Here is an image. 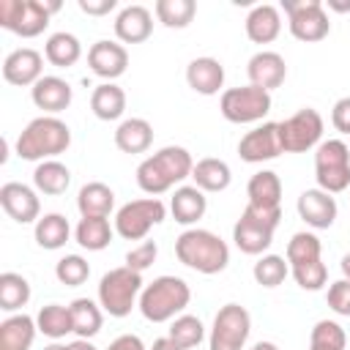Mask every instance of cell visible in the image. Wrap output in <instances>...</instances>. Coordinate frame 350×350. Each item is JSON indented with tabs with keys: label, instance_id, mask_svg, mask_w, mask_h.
Here are the masks:
<instances>
[{
	"label": "cell",
	"instance_id": "obj_22",
	"mask_svg": "<svg viewBox=\"0 0 350 350\" xmlns=\"http://www.w3.org/2000/svg\"><path fill=\"white\" fill-rule=\"evenodd\" d=\"M246 197L252 208L260 211H282V178L273 170H260L246 183Z\"/></svg>",
	"mask_w": 350,
	"mask_h": 350
},
{
	"label": "cell",
	"instance_id": "obj_40",
	"mask_svg": "<svg viewBox=\"0 0 350 350\" xmlns=\"http://www.w3.org/2000/svg\"><path fill=\"white\" fill-rule=\"evenodd\" d=\"M287 273H290V262H287V257H279V254H262L252 268L254 282L260 287H268V290L279 287L287 279Z\"/></svg>",
	"mask_w": 350,
	"mask_h": 350
},
{
	"label": "cell",
	"instance_id": "obj_26",
	"mask_svg": "<svg viewBox=\"0 0 350 350\" xmlns=\"http://www.w3.org/2000/svg\"><path fill=\"white\" fill-rule=\"evenodd\" d=\"M38 334L36 317L30 314H11L0 323V350H30Z\"/></svg>",
	"mask_w": 350,
	"mask_h": 350
},
{
	"label": "cell",
	"instance_id": "obj_19",
	"mask_svg": "<svg viewBox=\"0 0 350 350\" xmlns=\"http://www.w3.org/2000/svg\"><path fill=\"white\" fill-rule=\"evenodd\" d=\"M246 74H249V85L262 88V90L271 93L273 88H279V85L284 82V77H287V63H284V57H282L279 52H273V49H260L257 55L249 57Z\"/></svg>",
	"mask_w": 350,
	"mask_h": 350
},
{
	"label": "cell",
	"instance_id": "obj_53",
	"mask_svg": "<svg viewBox=\"0 0 350 350\" xmlns=\"http://www.w3.org/2000/svg\"><path fill=\"white\" fill-rule=\"evenodd\" d=\"M339 268H342V279H347V282H350V252H347V254L342 257Z\"/></svg>",
	"mask_w": 350,
	"mask_h": 350
},
{
	"label": "cell",
	"instance_id": "obj_27",
	"mask_svg": "<svg viewBox=\"0 0 350 350\" xmlns=\"http://www.w3.org/2000/svg\"><path fill=\"white\" fill-rule=\"evenodd\" d=\"M115 145L123 153H145L153 145V126L145 118H126L115 129Z\"/></svg>",
	"mask_w": 350,
	"mask_h": 350
},
{
	"label": "cell",
	"instance_id": "obj_20",
	"mask_svg": "<svg viewBox=\"0 0 350 350\" xmlns=\"http://www.w3.org/2000/svg\"><path fill=\"white\" fill-rule=\"evenodd\" d=\"M30 98L38 109H44L46 115H57L63 109H68L71 98H74V90L71 85L63 79V77H55V74H46L41 77L33 88H30Z\"/></svg>",
	"mask_w": 350,
	"mask_h": 350
},
{
	"label": "cell",
	"instance_id": "obj_6",
	"mask_svg": "<svg viewBox=\"0 0 350 350\" xmlns=\"http://www.w3.org/2000/svg\"><path fill=\"white\" fill-rule=\"evenodd\" d=\"M145 282L139 271H131L129 265L112 268L101 276L98 282V304L109 317H126L131 314L134 304H139V293H142Z\"/></svg>",
	"mask_w": 350,
	"mask_h": 350
},
{
	"label": "cell",
	"instance_id": "obj_51",
	"mask_svg": "<svg viewBox=\"0 0 350 350\" xmlns=\"http://www.w3.org/2000/svg\"><path fill=\"white\" fill-rule=\"evenodd\" d=\"M150 350H180V347H178L170 336H161V339H156V342H153V347H150Z\"/></svg>",
	"mask_w": 350,
	"mask_h": 350
},
{
	"label": "cell",
	"instance_id": "obj_34",
	"mask_svg": "<svg viewBox=\"0 0 350 350\" xmlns=\"http://www.w3.org/2000/svg\"><path fill=\"white\" fill-rule=\"evenodd\" d=\"M44 57L57 68H71L82 57V44L74 33H66V30L52 33L44 44Z\"/></svg>",
	"mask_w": 350,
	"mask_h": 350
},
{
	"label": "cell",
	"instance_id": "obj_1",
	"mask_svg": "<svg viewBox=\"0 0 350 350\" xmlns=\"http://www.w3.org/2000/svg\"><path fill=\"white\" fill-rule=\"evenodd\" d=\"M191 170H194L191 153L186 148H180V145H167V148H161L153 156L139 161L137 186L145 194L156 197V194L170 191L178 183H183L186 178H191Z\"/></svg>",
	"mask_w": 350,
	"mask_h": 350
},
{
	"label": "cell",
	"instance_id": "obj_41",
	"mask_svg": "<svg viewBox=\"0 0 350 350\" xmlns=\"http://www.w3.org/2000/svg\"><path fill=\"white\" fill-rule=\"evenodd\" d=\"M320 254H323V243H320V238L314 232L304 230V232H295L287 241V262H290V268L304 265V262H314V260H320Z\"/></svg>",
	"mask_w": 350,
	"mask_h": 350
},
{
	"label": "cell",
	"instance_id": "obj_55",
	"mask_svg": "<svg viewBox=\"0 0 350 350\" xmlns=\"http://www.w3.org/2000/svg\"><path fill=\"white\" fill-rule=\"evenodd\" d=\"M44 350H68V345H60V342H52V345H46Z\"/></svg>",
	"mask_w": 350,
	"mask_h": 350
},
{
	"label": "cell",
	"instance_id": "obj_14",
	"mask_svg": "<svg viewBox=\"0 0 350 350\" xmlns=\"http://www.w3.org/2000/svg\"><path fill=\"white\" fill-rule=\"evenodd\" d=\"M282 153L284 150L279 142V123H260L252 131H246L238 142V156L249 164H262Z\"/></svg>",
	"mask_w": 350,
	"mask_h": 350
},
{
	"label": "cell",
	"instance_id": "obj_4",
	"mask_svg": "<svg viewBox=\"0 0 350 350\" xmlns=\"http://www.w3.org/2000/svg\"><path fill=\"white\" fill-rule=\"evenodd\" d=\"M191 301V287L180 276H156L150 284L142 287L139 293V312L148 323H167L183 314V309Z\"/></svg>",
	"mask_w": 350,
	"mask_h": 350
},
{
	"label": "cell",
	"instance_id": "obj_9",
	"mask_svg": "<svg viewBox=\"0 0 350 350\" xmlns=\"http://www.w3.org/2000/svg\"><path fill=\"white\" fill-rule=\"evenodd\" d=\"M167 219V208L159 197H142L131 200L118 208L115 213V232L123 241H142L156 224Z\"/></svg>",
	"mask_w": 350,
	"mask_h": 350
},
{
	"label": "cell",
	"instance_id": "obj_7",
	"mask_svg": "<svg viewBox=\"0 0 350 350\" xmlns=\"http://www.w3.org/2000/svg\"><path fill=\"white\" fill-rule=\"evenodd\" d=\"M282 221V211H260L246 205L232 227V241L243 254H262L273 243V232Z\"/></svg>",
	"mask_w": 350,
	"mask_h": 350
},
{
	"label": "cell",
	"instance_id": "obj_44",
	"mask_svg": "<svg viewBox=\"0 0 350 350\" xmlns=\"http://www.w3.org/2000/svg\"><path fill=\"white\" fill-rule=\"evenodd\" d=\"M290 273H293L295 284H298L301 290H309V293L323 290V287H325V282H328V268H325V262H323V260L295 265V268H290Z\"/></svg>",
	"mask_w": 350,
	"mask_h": 350
},
{
	"label": "cell",
	"instance_id": "obj_52",
	"mask_svg": "<svg viewBox=\"0 0 350 350\" xmlns=\"http://www.w3.org/2000/svg\"><path fill=\"white\" fill-rule=\"evenodd\" d=\"M68 350H98L90 339H74V342H68Z\"/></svg>",
	"mask_w": 350,
	"mask_h": 350
},
{
	"label": "cell",
	"instance_id": "obj_13",
	"mask_svg": "<svg viewBox=\"0 0 350 350\" xmlns=\"http://www.w3.org/2000/svg\"><path fill=\"white\" fill-rule=\"evenodd\" d=\"M320 139H323V115L312 107H304L279 123V142L284 153H306L317 148Z\"/></svg>",
	"mask_w": 350,
	"mask_h": 350
},
{
	"label": "cell",
	"instance_id": "obj_39",
	"mask_svg": "<svg viewBox=\"0 0 350 350\" xmlns=\"http://www.w3.org/2000/svg\"><path fill=\"white\" fill-rule=\"evenodd\" d=\"M167 336H170L180 350H191V347H197V345L205 339V325H202V320L194 317V314H178V317L170 323Z\"/></svg>",
	"mask_w": 350,
	"mask_h": 350
},
{
	"label": "cell",
	"instance_id": "obj_37",
	"mask_svg": "<svg viewBox=\"0 0 350 350\" xmlns=\"http://www.w3.org/2000/svg\"><path fill=\"white\" fill-rule=\"evenodd\" d=\"M153 11H156V19L164 27L183 30V27L191 25V19L197 14V3L194 0H156Z\"/></svg>",
	"mask_w": 350,
	"mask_h": 350
},
{
	"label": "cell",
	"instance_id": "obj_21",
	"mask_svg": "<svg viewBox=\"0 0 350 350\" xmlns=\"http://www.w3.org/2000/svg\"><path fill=\"white\" fill-rule=\"evenodd\" d=\"M150 33H153V14L145 5L134 3V5H126V8L118 11V16H115V36H118V41H123V44H142V41L150 38Z\"/></svg>",
	"mask_w": 350,
	"mask_h": 350
},
{
	"label": "cell",
	"instance_id": "obj_33",
	"mask_svg": "<svg viewBox=\"0 0 350 350\" xmlns=\"http://www.w3.org/2000/svg\"><path fill=\"white\" fill-rule=\"evenodd\" d=\"M77 208L82 216H109V211L115 208V191L101 180H90L79 189Z\"/></svg>",
	"mask_w": 350,
	"mask_h": 350
},
{
	"label": "cell",
	"instance_id": "obj_47",
	"mask_svg": "<svg viewBox=\"0 0 350 350\" xmlns=\"http://www.w3.org/2000/svg\"><path fill=\"white\" fill-rule=\"evenodd\" d=\"M331 123L339 134H350V96H342L331 109Z\"/></svg>",
	"mask_w": 350,
	"mask_h": 350
},
{
	"label": "cell",
	"instance_id": "obj_24",
	"mask_svg": "<svg viewBox=\"0 0 350 350\" xmlns=\"http://www.w3.org/2000/svg\"><path fill=\"white\" fill-rule=\"evenodd\" d=\"M208 211V197L202 189H197L194 183L191 186H178L172 200H170V213L178 224H197Z\"/></svg>",
	"mask_w": 350,
	"mask_h": 350
},
{
	"label": "cell",
	"instance_id": "obj_35",
	"mask_svg": "<svg viewBox=\"0 0 350 350\" xmlns=\"http://www.w3.org/2000/svg\"><path fill=\"white\" fill-rule=\"evenodd\" d=\"M33 235H36V243H38L41 249L55 252V249H63V246L68 243L71 224H68V219H66L63 213H44V216L36 221Z\"/></svg>",
	"mask_w": 350,
	"mask_h": 350
},
{
	"label": "cell",
	"instance_id": "obj_3",
	"mask_svg": "<svg viewBox=\"0 0 350 350\" xmlns=\"http://www.w3.org/2000/svg\"><path fill=\"white\" fill-rule=\"evenodd\" d=\"M175 257L205 276L221 273L230 262V246L211 230H200V227H189L175 238Z\"/></svg>",
	"mask_w": 350,
	"mask_h": 350
},
{
	"label": "cell",
	"instance_id": "obj_54",
	"mask_svg": "<svg viewBox=\"0 0 350 350\" xmlns=\"http://www.w3.org/2000/svg\"><path fill=\"white\" fill-rule=\"evenodd\" d=\"M252 350H279V347H276L273 342H254Z\"/></svg>",
	"mask_w": 350,
	"mask_h": 350
},
{
	"label": "cell",
	"instance_id": "obj_48",
	"mask_svg": "<svg viewBox=\"0 0 350 350\" xmlns=\"http://www.w3.org/2000/svg\"><path fill=\"white\" fill-rule=\"evenodd\" d=\"M77 5H79V11H85L88 16H104V14L115 11L118 0H79Z\"/></svg>",
	"mask_w": 350,
	"mask_h": 350
},
{
	"label": "cell",
	"instance_id": "obj_5",
	"mask_svg": "<svg viewBox=\"0 0 350 350\" xmlns=\"http://www.w3.org/2000/svg\"><path fill=\"white\" fill-rule=\"evenodd\" d=\"M60 5V0H0V27L22 38H36L46 30L49 16L57 14Z\"/></svg>",
	"mask_w": 350,
	"mask_h": 350
},
{
	"label": "cell",
	"instance_id": "obj_45",
	"mask_svg": "<svg viewBox=\"0 0 350 350\" xmlns=\"http://www.w3.org/2000/svg\"><path fill=\"white\" fill-rule=\"evenodd\" d=\"M325 301H328V306L339 317H350V282L347 279L331 282L328 284V293H325Z\"/></svg>",
	"mask_w": 350,
	"mask_h": 350
},
{
	"label": "cell",
	"instance_id": "obj_30",
	"mask_svg": "<svg viewBox=\"0 0 350 350\" xmlns=\"http://www.w3.org/2000/svg\"><path fill=\"white\" fill-rule=\"evenodd\" d=\"M191 180L197 189H202L205 194L208 191H224L232 180V172H230V164L221 161V159H200L194 161V170H191Z\"/></svg>",
	"mask_w": 350,
	"mask_h": 350
},
{
	"label": "cell",
	"instance_id": "obj_10",
	"mask_svg": "<svg viewBox=\"0 0 350 350\" xmlns=\"http://www.w3.org/2000/svg\"><path fill=\"white\" fill-rule=\"evenodd\" d=\"M282 11L287 14V27L293 38L304 44L323 41L331 33V19L320 0H282Z\"/></svg>",
	"mask_w": 350,
	"mask_h": 350
},
{
	"label": "cell",
	"instance_id": "obj_11",
	"mask_svg": "<svg viewBox=\"0 0 350 350\" xmlns=\"http://www.w3.org/2000/svg\"><path fill=\"white\" fill-rule=\"evenodd\" d=\"M271 93L254 85L230 88L219 98V109L230 123H257L271 112Z\"/></svg>",
	"mask_w": 350,
	"mask_h": 350
},
{
	"label": "cell",
	"instance_id": "obj_18",
	"mask_svg": "<svg viewBox=\"0 0 350 350\" xmlns=\"http://www.w3.org/2000/svg\"><path fill=\"white\" fill-rule=\"evenodd\" d=\"M298 216L312 227V230H328L334 221H336V200L334 194L323 191V189H306L298 194Z\"/></svg>",
	"mask_w": 350,
	"mask_h": 350
},
{
	"label": "cell",
	"instance_id": "obj_31",
	"mask_svg": "<svg viewBox=\"0 0 350 350\" xmlns=\"http://www.w3.org/2000/svg\"><path fill=\"white\" fill-rule=\"evenodd\" d=\"M71 309V323H74V334L77 339H90L101 331L104 325V309L98 301H90V298H74L68 304Z\"/></svg>",
	"mask_w": 350,
	"mask_h": 350
},
{
	"label": "cell",
	"instance_id": "obj_43",
	"mask_svg": "<svg viewBox=\"0 0 350 350\" xmlns=\"http://www.w3.org/2000/svg\"><path fill=\"white\" fill-rule=\"evenodd\" d=\"M55 276H57V282L66 284V287H79V284L88 282L90 265H88V260H85L82 254H66V257H60V260L55 262Z\"/></svg>",
	"mask_w": 350,
	"mask_h": 350
},
{
	"label": "cell",
	"instance_id": "obj_36",
	"mask_svg": "<svg viewBox=\"0 0 350 350\" xmlns=\"http://www.w3.org/2000/svg\"><path fill=\"white\" fill-rule=\"evenodd\" d=\"M36 325L44 336L49 339H63L66 334H74V323H71V309L63 304H46L38 309L36 314Z\"/></svg>",
	"mask_w": 350,
	"mask_h": 350
},
{
	"label": "cell",
	"instance_id": "obj_49",
	"mask_svg": "<svg viewBox=\"0 0 350 350\" xmlns=\"http://www.w3.org/2000/svg\"><path fill=\"white\" fill-rule=\"evenodd\" d=\"M107 350H148V347H145V342L137 334H120L118 339L109 342Z\"/></svg>",
	"mask_w": 350,
	"mask_h": 350
},
{
	"label": "cell",
	"instance_id": "obj_46",
	"mask_svg": "<svg viewBox=\"0 0 350 350\" xmlns=\"http://www.w3.org/2000/svg\"><path fill=\"white\" fill-rule=\"evenodd\" d=\"M156 254H159V246H156V241H142L139 246H134L129 254H126V265L131 268V271H148L153 262H156Z\"/></svg>",
	"mask_w": 350,
	"mask_h": 350
},
{
	"label": "cell",
	"instance_id": "obj_2",
	"mask_svg": "<svg viewBox=\"0 0 350 350\" xmlns=\"http://www.w3.org/2000/svg\"><path fill=\"white\" fill-rule=\"evenodd\" d=\"M71 145V129L57 115L33 118L16 137V156L25 161H49L66 153Z\"/></svg>",
	"mask_w": 350,
	"mask_h": 350
},
{
	"label": "cell",
	"instance_id": "obj_29",
	"mask_svg": "<svg viewBox=\"0 0 350 350\" xmlns=\"http://www.w3.org/2000/svg\"><path fill=\"white\" fill-rule=\"evenodd\" d=\"M115 235V227L109 224L107 216H82L79 224L74 227V241L88 249V252H101L109 246Z\"/></svg>",
	"mask_w": 350,
	"mask_h": 350
},
{
	"label": "cell",
	"instance_id": "obj_38",
	"mask_svg": "<svg viewBox=\"0 0 350 350\" xmlns=\"http://www.w3.org/2000/svg\"><path fill=\"white\" fill-rule=\"evenodd\" d=\"M27 301H30V282L14 271L0 273V309L3 312H19Z\"/></svg>",
	"mask_w": 350,
	"mask_h": 350
},
{
	"label": "cell",
	"instance_id": "obj_17",
	"mask_svg": "<svg viewBox=\"0 0 350 350\" xmlns=\"http://www.w3.org/2000/svg\"><path fill=\"white\" fill-rule=\"evenodd\" d=\"M88 66L96 77H101L104 82H112L118 77L126 74L129 68V49L118 41H96L90 49H88Z\"/></svg>",
	"mask_w": 350,
	"mask_h": 350
},
{
	"label": "cell",
	"instance_id": "obj_42",
	"mask_svg": "<svg viewBox=\"0 0 350 350\" xmlns=\"http://www.w3.org/2000/svg\"><path fill=\"white\" fill-rule=\"evenodd\" d=\"M347 334L336 320H317L309 334V350H345Z\"/></svg>",
	"mask_w": 350,
	"mask_h": 350
},
{
	"label": "cell",
	"instance_id": "obj_8",
	"mask_svg": "<svg viewBox=\"0 0 350 350\" xmlns=\"http://www.w3.org/2000/svg\"><path fill=\"white\" fill-rule=\"evenodd\" d=\"M317 189L339 194L350 186V148L342 139H323L314 150Z\"/></svg>",
	"mask_w": 350,
	"mask_h": 350
},
{
	"label": "cell",
	"instance_id": "obj_23",
	"mask_svg": "<svg viewBox=\"0 0 350 350\" xmlns=\"http://www.w3.org/2000/svg\"><path fill=\"white\" fill-rule=\"evenodd\" d=\"M186 82L200 96H216L224 85V66L216 57H194L186 66Z\"/></svg>",
	"mask_w": 350,
	"mask_h": 350
},
{
	"label": "cell",
	"instance_id": "obj_16",
	"mask_svg": "<svg viewBox=\"0 0 350 350\" xmlns=\"http://www.w3.org/2000/svg\"><path fill=\"white\" fill-rule=\"evenodd\" d=\"M44 77V55L33 46H19L3 60V79L16 88H33Z\"/></svg>",
	"mask_w": 350,
	"mask_h": 350
},
{
	"label": "cell",
	"instance_id": "obj_15",
	"mask_svg": "<svg viewBox=\"0 0 350 350\" xmlns=\"http://www.w3.org/2000/svg\"><path fill=\"white\" fill-rule=\"evenodd\" d=\"M0 205L16 224H33L41 219V200L36 189L19 180H8L0 186Z\"/></svg>",
	"mask_w": 350,
	"mask_h": 350
},
{
	"label": "cell",
	"instance_id": "obj_32",
	"mask_svg": "<svg viewBox=\"0 0 350 350\" xmlns=\"http://www.w3.org/2000/svg\"><path fill=\"white\" fill-rule=\"evenodd\" d=\"M71 183V170L57 161V159H49V161H41L36 170H33V186L36 191L41 194H49V197H57L68 189Z\"/></svg>",
	"mask_w": 350,
	"mask_h": 350
},
{
	"label": "cell",
	"instance_id": "obj_28",
	"mask_svg": "<svg viewBox=\"0 0 350 350\" xmlns=\"http://www.w3.org/2000/svg\"><path fill=\"white\" fill-rule=\"evenodd\" d=\"M90 109L98 120H118L126 112V93L115 82H101L90 93Z\"/></svg>",
	"mask_w": 350,
	"mask_h": 350
},
{
	"label": "cell",
	"instance_id": "obj_50",
	"mask_svg": "<svg viewBox=\"0 0 350 350\" xmlns=\"http://www.w3.org/2000/svg\"><path fill=\"white\" fill-rule=\"evenodd\" d=\"M325 8L328 11H336V14H347L350 11V0H328Z\"/></svg>",
	"mask_w": 350,
	"mask_h": 350
},
{
	"label": "cell",
	"instance_id": "obj_25",
	"mask_svg": "<svg viewBox=\"0 0 350 350\" xmlns=\"http://www.w3.org/2000/svg\"><path fill=\"white\" fill-rule=\"evenodd\" d=\"M282 33V14L271 3H260L246 14V36L254 44H271Z\"/></svg>",
	"mask_w": 350,
	"mask_h": 350
},
{
	"label": "cell",
	"instance_id": "obj_12",
	"mask_svg": "<svg viewBox=\"0 0 350 350\" xmlns=\"http://www.w3.org/2000/svg\"><path fill=\"white\" fill-rule=\"evenodd\" d=\"M249 334H252V314L246 312V306L224 304L213 317L208 350H243Z\"/></svg>",
	"mask_w": 350,
	"mask_h": 350
}]
</instances>
